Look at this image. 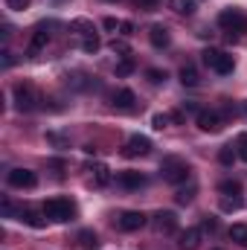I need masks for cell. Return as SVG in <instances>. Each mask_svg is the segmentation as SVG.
Instances as JSON below:
<instances>
[{"label": "cell", "instance_id": "obj_1", "mask_svg": "<svg viewBox=\"0 0 247 250\" xmlns=\"http://www.w3.org/2000/svg\"><path fill=\"white\" fill-rule=\"evenodd\" d=\"M41 209H44L47 221H56V224H67L76 218V204L70 198H50Z\"/></svg>", "mask_w": 247, "mask_h": 250}, {"label": "cell", "instance_id": "obj_2", "mask_svg": "<svg viewBox=\"0 0 247 250\" xmlns=\"http://www.w3.org/2000/svg\"><path fill=\"white\" fill-rule=\"evenodd\" d=\"M218 26L230 35V38H242L247 32V15L242 9H224L218 15Z\"/></svg>", "mask_w": 247, "mask_h": 250}, {"label": "cell", "instance_id": "obj_3", "mask_svg": "<svg viewBox=\"0 0 247 250\" xmlns=\"http://www.w3.org/2000/svg\"><path fill=\"white\" fill-rule=\"evenodd\" d=\"M12 96H15V108H18L21 114L35 111V108H38V102H41L38 90H35L29 82H18V84H15V90H12Z\"/></svg>", "mask_w": 247, "mask_h": 250}, {"label": "cell", "instance_id": "obj_4", "mask_svg": "<svg viewBox=\"0 0 247 250\" xmlns=\"http://www.w3.org/2000/svg\"><path fill=\"white\" fill-rule=\"evenodd\" d=\"M160 178L166 184H184L186 178H189V163H186L184 157H163Z\"/></svg>", "mask_w": 247, "mask_h": 250}, {"label": "cell", "instance_id": "obj_5", "mask_svg": "<svg viewBox=\"0 0 247 250\" xmlns=\"http://www.w3.org/2000/svg\"><path fill=\"white\" fill-rule=\"evenodd\" d=\"M204 64L209 67V70H215L218 76H227V73H233V56L230 53H224V50H204Z\"/></svg>", "mask_w": 247, "mask_h": 250}, {"label": "cell", "instance_id": "obj_6", "mask_svg": "<svg viewBox=\"0 0 247 250\" xmlns=\"http://www.w3.org/2000/svg\"><path fill=\"white\" fill-rule=\"evenodd\" d=\"M56 23H38L35 26V32H32V41H29V47H26V53L29 56H38L47 44H50V29H53Z\"/></svg>", "mask_w": 247, "mask_h": 250}, {"label": "cell", "instance_id": "obj_7", "mask_svg": "<svg viewBox=\"0 0 247 250\" xmlns=\"http://www.w3.org/2000/svg\"><path fill=\"white\" fill-rule=\"evenodd\" d=\"M154 230L163 233V236L178 233V215L169 212V209H157V212H154Z\"/></svg>", "mask_w": 247, "mask_h": 250}, {"label": "cell", "instance_id": "obj_8", "mask_svg": "<svg viewBox=\"0 0 247 250\" xmlns=\"http://www.w3.org/2000/svg\"><path fill=\"white\" fill-rule=\"evenodd\" d=\"M6 181H9V187H15V189H32L38 184V175L29 172V169H12L6 175Z\"/></svg>", "mask_w": 247, "mask_h": 250}, {"label": "cell", "instance_id": "obj_9", "mask_svg": "<svg viewBox=\"0 0 247 250\" xmlns=\"http://www.w3.org/2000/svg\"><path fill=\"white\" fill-rule=\"evenodd\" d=\"M151 151V140L148 137H143V134H134V137H128V143H125V157H145Z\"/></svg>", "mask_w": 247, "mask_h": 250}, {"label": "cell", "instance_id": "obj_10", "mask_svg": "<svg viewBox=\"0 0 247 250\" xmlns=\"http://www.w3.org/2000/svg\"><path fill=\"white\" fill-rule=\"evenodd\" d=\"M198 128L206 131V134H218L224 128V120L218 111H198Z\"/></svg>", "mask_w": 247, "mask_h": 250}, {"label": "cell", "instance_id": "obj_11", "mask_svg": "<svg viewBox=\"0 0 247 250\" xmlns=\"http://www.w3.org/2000/svg\"><path fill=\"white\" fill-rule=\"evenodd\" d=\"M117 224H120V230H125V233H134V230L145 227V215L137 212V209H128V212H123V215L117 218Z\"/></svg>", "mask_w": 247, "mask_h": 250}, {"label": "cell", "instance_id": "obj_12", "mask_svg": "<svg viewBox=\"0 0 247 250\" xmlns=\"http://www.w3.org/2000/svg\"><path fill=\"white\" fill-rule=\"evenodd\" d=\"M117 111H134L137 108V96H134V90H128V87H120L117 93H114V102H111Z\"/></svg>", "mask_w": 247, "mask_h": 250}, {"label": "cell", "instance_id": "obj_13", "mask_svg": "<svg viewBox=\"0 0 247 250\" xmlns=\"http://www.w3.org/2000/svg\"><path fill=\"white\" fill-rule=\"evenodd\" d=\"M148 41L157 47V50H163V47H169L172 44V35H169V26H163V23H154L151 29H148Z\"/></svg>", "mask_w": 247, "mask_h": 250}, {"label": "cell", "instance_id": "obj_14", "mask_svg": "<svg viewBox=\"0 0 247 250\" xmlns=\"http://www.w3.org/2000/svg\"><path fill=\"white\" fill-rule=\"evenodd\" d=\"M18 218L23 221V224H29V227H44L47 221V215H44V209L38 212V209H32V207H21V212H18Z\"/></svg>", "mask_w": 247, "mask_h": 250}, {"label": "cell", "instance_id": "obj_15", "mask_svg": "<svg viewBox=\"0 0 247 250\" xmlns=\"http://www.w3.org/2000/svg\"><path fill=\"white\" fill-rule=\"evenodd\" d=\"M198 245H201V230L195 227H189L178 236V250H198Z\"/></svg>", "mask_w": 247, "mask_h": 250}, {"label": "cell", "instance_id": "obj_16", "mask_svg": "<svg viewBox=\"0 0 247 250\" xmlns=\"http://www.w3.org/2000/svg\"><path fill=\"white\" fill-rule=\"evenodd\" d=\"M117 184L123 189H140V187H145V178H143L140 172H131V169H128V172H120V175H117Z\"/></svg>", "mask_w": 247, "mask_h": 250}, {"label": "cell", "instance_id": "obj_17", "mask_svg": "<svg viewBox=\"0 0 247 250\" xmlns=\"http://www.w3.org/2000/svg\"><path fill=\"white\" fill-rule=\"evenodd\" d=\"M79 47H82V53L93 56V53L102 47V41H99V35H96V32H84V35H79Z\"/></svg>", "mask_w": 247, "mask_h": 250}, {"label": "cell", "instance_id": "obj_18", "mask_svg": "<svg viewBox=\"0 0 247 250\" xmlns=\"http://www.w3.org/2000/svg\"><path fill=\"white\" fill-rule=\"evenodd\" d=\"M90 172H93V184H96V187H108V184H111V169H108L105 163H93Z\"/></svg>", "mask_w": 247, "mask_h": 250}, {"label": "cell", "instance_id": "obj_19", "mask_svg": "<svg viewBox=\"0 0 247 250\" xmlns=\"http://www.w3.org/2000/svg\"><path fill=\"white\" fill-rule=\"evenodd\" d=\"M169 9L178 12V15H195L198 0H169Z\"/></svg>", "mask_w": 247, "mask_h": 250}, {"label": "cell", "instance_id": "obj_20", "mask_svg": "<svg viewBox=\"0 0 247 250\" xmlns=\"http://www.w3.org/2000/svg\"><path fill=\"white\" fill-rule=\"evenodd\" d=\"M181 84H184V87H195V84H198V70H195V64H184V67H181Z\"/></svg>", "mask_w": 247, "mask_h": 250}, {"label": "cell", "instance_id": "obj_21", "mask_svg": "<svg viewBox=\"0 0 247 250\" xmlns=\"http://www.w3.org/2000/svg\"><path fill=\"white\" fill-rule=\"evenodd\" d=\"M218 192L224 198H242V184L239 181H221L218 184Z\"/></svg>", "mask_w": 247, "mask_h": 250}, {"label": "cell", "instance_id": "obj_22", "mask_svg": "<svg viewBox=\"0 0 247 250\" xmlns=\"http://www.w3.org/2000/svg\"><path fill=\"white\" fill-rule=\"evenodd\" d=\"M230 239H233L239 248L247 250V224H233V227H230Z\"/></svg>", "mask_w": 247, "mask_h": 250}, {"label": "cell", "instance_id": "obj_23", "mask_svg": "<svg viewBox=\"0 0 247 250\" xmlns=\"http://www.w3.org/2000/svg\"><path fill=\"white\" fill-rule=\"evenodd\" d=\"M67 84H73L76 90H87V87H93V82H90L84 73H73V76H67Z\"/></svg>", "mask_w": 247, "mask_h": 250}, {"label": "cell", "instance_id": "obj_24", "mask_svg": "<svg viewBox=\"0 0 247 250\" xmlns=\"http://www.w3.org/2000/svg\"><path fill=\"white\" fill-rule=\"evenodd\" d=\"M134 67H137L134 56H123V62L117 64V79H125V76H131V73H134Z\"/></svg>", "mask_w": 247, "mask_h": 250}, {"label": "cell", "instance_id": "obj_25", "mask_svg": "<svg viewBox=\"0 0 247 250\" xmlns=\"http://www.w3.org/2000/svg\"><path fill=\"white\" fill-rule=\"evenodd\" d=\"M195 192H198V187L189 184L186 189H178V192H175V201H178V204H189V201L195 198Z\"/></svg>", "mask_w": 247, "mask_h": 250}, {"label": "cell", "instance_id": "obj_26", "mask_svg": "<svg viewBox=\"0 0 247 250\" xmlns=\"http://www.w3.org/2000/svg\"><path fill=\"white\" fill-rule=\"evenodd\" d=\"M70 29H73L76 35H84V32H96V29H93V23H90V21H84V18L73 21V23H70Z\"/></svg>", "mask_w": 247, "mask_h": 250}, {"label": "cell", "instance_id": "obj_27", "mask_svg": "<svg viewBox=\"0 0 247 250\" xmlns=\"http://www.w3.org/2000/svg\"><path fill=\"white\" fill-rule=\"evenodd\" d=\"M79 245H84V248H96V245H99V236H96L93 230H82V233H79Z\"/></svg>", "mask_w": 247, "mask_h": 250}, {"label": "cell", "instance_id": "obj_28", "mask_svg": "<svg viewBox=\"0 0 247 250\" xmlns=\"http://www.w3.org/2000/svg\"><path fill=\"white\" fill-rule=\"evenodd\" d=\"M145 79H148L151 84H163V82H166V70H157V67H148V70H145Z\"/></svg>", "mask_w": 247, "mask_h": 250}, {"label": "cell", "instance_id": "obj_29", "mask_svg": "<svg viewBox=\"0 0 247 250\" xmlns=\"http://www.w3.org/2000/svg\"><path fill=\"white\" fill-rule=\"evenodd\" d=\"M236 154H239V151H236L233 146H224V148L218 151V160H221L224 166H233V160H236Z\"/></svg>", "mask_w": 247, "mask_h": 250}, {"label": "cell", "instance_id": "obj_30", "mask_svg": "<svg viewBox=\"0 0 247 250\" xmlns=\"http://www.w3.org/2000/svg\"><path fill=\"white\" fill-rule=\"evenodd\" d=\"M242 207H245L242 198H224V195H221V209H224V212H233V209H242Z\"/></svg>", "mask_w": 247, "mask_h": 250}, {"label": "cell", "instance_id": "obj_31", "mask_svg": "<svg viewBox=\"0 0 247 250\" xmlns=\"http://www.w3.org/2000/svg\"><path fill=\"white\" fill-rule=\"evenodd\" d=\"M236 151H239V157H242V160L247 163V131L236 137Z\"/></svg>", "mask_w": 247, "mask_h": 250}, {"label": "cell", "instance_id": "obj_32", "mask_svg": "<svg viewBox=\"0 0 247 250\" xmlns=\"http://www.w3.org/2000/svg\"><path fill=\"white\" fill-rule=\"evenodd\" d=\"M111 50H114V53H120V56H131L128 41H120V38H114V41H111Z\"/></svg>", "mask_w": 247, "mask_h": 250}, {"label": "cell", "instance_id": "obj_33", "mask_svg": "<svg viewBox=\"0 0 247 250\" xmlns=\"http://www.w3.org/2000/svg\"><path fill=\"white\" fill-rule=\"evenodd\" d=\"M215 230H218V218L206 215V218L201 221V233H215Z\"/></svg>", "mask_w": 247, "mask_h": 250}, {"label": "cell", "instance_id": "obj_34", "mask_svg": "<svg viewBox=\"0 0 247 250\" xmlns=\"http://www.w3.org/2000/svg\"><path fill=\"white\" fill-rule=\"evenodd\" d=\"M169 123H172V117H169V114H154V120H151V125H154L157 131H163Z\"/></svg>", "mask_w": 247, "mask_h": 250}, {"label": "cell", "instance_id": "obj_35", "mask_svg": "<svg viewBox=\"0 0 247 250\" xmlns=\"http://www.w3.org/2000/svg\"><path fill=\"white\" fill-rule=\"evenodd\" d=\"M47 143H53V146H59V148H64V146H67V137H62V134H56V131H47Z\"/></svg>", "mask_w": 247, "mask_h": 250}, {"label": "cell", "instance_id": "obj_36", "mask_svg": "<svg viewBox=\"0 0 247 250\" xmlns=\"http://www.w3.org/2000/svg\"><path fill=\"white\" fill-rule=\"evenodd\" d=\"M157 3H160V0H134V6H137V9H143V12L157 9Z\"/></svg>", "mask_w": 247, "mask_h": 250}, {"label": "cell", "instance_id": "obj_37", "mask_svg": "<svg viewBox=\"0 0 247 250\" xmlns=\"http://www.w3.org/2000/svg\"><path fill=\"white\" fill-rule=\"evenodd\" d=\"M0 209H3V215H15V212H21V209H15V204H12L9 198L0 201Z\"/></svg>", "mask_w": 247, "mask_h": 250}, {"label": "cell", "instance_id": "obj_38", "mask_svg": "<svg viewBox=\"0 0 247 250\" xmlns=\"http://www.w3.org/2000/svg\"><path fill=\"white\" fill-rule=\"evenodd\" d=\"M102 26H105L108 32H114V29H120V26H123V21H117V18H105V21H102Z\"/></svg>", "mask_w": 247, "mask_h": 250}, {"label": "cell", "instance_id": "obj_39", "mask_svg": "<svg viewBox=\"0 0 247 250\" xmlns=\"http://www.w3.org/2000/svg\"><path fill=\"white\" fill-rule=\"evenodd\" d=\"M6 6H9V9H15V12H21V9H26V6H29V0H6Z\"/></svg>", "mask_w": 247, "mask_h": 250}, {"label": "cell", "instance_id": "obj_40", "mask_svg": "<svg viewBox=\"0 0 247 250\" xmlns=\"http://www.w3.org/2000/svg\"><path fill=\"white\" fill-rule=\"evenodd\" d=\"M120 32H123V35H131V32H134V23H131V21H123V26H120Z\"/></svg>", "mask_w": 247, "mask_h": 250}, {"label": "cell", "instance_id": "obj_41", "mask_svg": "<svg viewBox=\"0 0 247 250\" xmlns=\"http://www.w3.org/2000/svg\"><path fill=\"white\" fill-rule=\"evenodd\" d=\"M50 169H64V160H47Z\"/></svg>", "mask_w": 247, "mask_h": 250}, {"label": "cell", "instance_id": "obj_42", "mask_svg": "<svg viewBox=\"0 0 247 250\" xmlns=\"http://www.w3.org/2000/svg\"><path fill=\"white\" fill-rule=\"evenodd\" d=\"M3 64H6V67H12V64H15V59H12V53H9V50L3 53Z\"/></svg>", "mask_w": 247, "mask_h": 250}, {"label": "cell", "instance_id": "obj_43", "mask_svg": "<svg viewBox=\"0 0 247 250\" xmlns=\"http://www.w3.org/2000/svg\"><path fill=\"white\" fill-rule=\"evenodd\" d=\"M108 3H120V0H108Z\"/></svg>", "mask_w": 247, "mask_h": 250}, {"label": "cell", "instance_id": "obj_44", "mask_svg": "<svg viewBox=\"0 0 247 250\" xmlns=\"http://www.w3.org/2000/svg\"><path fill=\"white\" fill-rule=\"evenodd\" d=\"M245 114H247V102H245Z\"/></svg>", "mask_w": 247, "mask_h": 250}]
</instances>
